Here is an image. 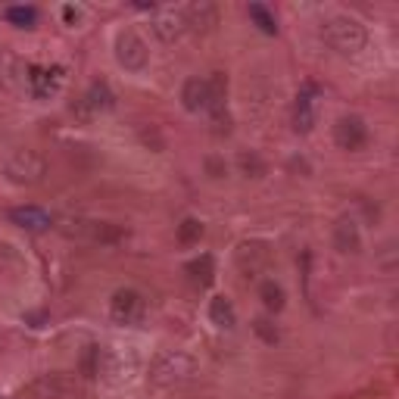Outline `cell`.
<instances>
[{"label":"cell","mask_w":399,"mask_h":399,"mask_svg":"<svg viewBox=\"0 0 399 399\" xmlns=\"http://www.w3.org/2000/svg\"><path fill=\"white\" fill-rule=\"evenodd\" d=\"M116 60L122 62L125 69H131V72H137V69L147 66V60H150V50H147V44L140 41L135 31H119V38H116Z\"/></svg>","instance_id":"5b68a950"},{"label":"cell","mask_w":399,"mask_h":399,"mask_svg":"<svg viewBox=\"0 0 399 399\" xmlns=\"http://www.w3.org/2000/svg\"><path fill=\"white\" fill-rule=\"evenodd\" d=\"M184 26H193V28H209L215 26V6L209 4H193L184 10Z\"/></svg>","instance_id":"8fae6325"},{"label":"cell","mask_w":399,"mask_h":399,"mask_svg":"<svg viewBox=\"0 0 399 399\" xmlns=\"http://www.w3.org/2000/svg\"><path fill=\"white\" fill-rule=\"evenodd\" d=\"M10 222L26 231H47L53 225V218L41 206H16V209H10Z\"/></svg>","instance_id":"52a82bcc"},{"label":"cell","mask_w":399,"mask_h":399,"mask_svg":"<svg viewBox=\"0 0 399 399\" xmlns=\"http://www.w3.org/2000/svg\"><path fill=\"white\" fill-rule=\"evenodd\" d=\"M181 100L191 113H200V109H209L213 103V91H209V82L206 78H187L184 82V91H181Z\"/></svg>","instance_id":"9c48e42d"},{"label":"cell","mask_w":399,"mask_h":399,"mask_svg":"<svg viewBox=\"0 0 399 399\" xmlns=\"http://www.w3.org/2000/svg\"><path fill=\"white\" fill-rule=\"evenodd\" d=\"M209 315H213V322L218 327H234V309L225 296H215V300L209 303Z\"/></svg>","instance_id":"7c38bea8"},{"label":"cell","mask_w":399,"mask_h":399,"mask_svg":"<svg viewBox=\"0 0 399 399\" xmlns=\"http://www.w3.org/2000/svg\"><path fill=\"white\" fill-rule=\"evenodd\" d=\"M187 271H191V278L197 281L200 287H206L209 281H213V259H209V256H200L197 262L187 265Z\"/></svg>","instance_id":"2e32d148"},{"label":"cell","mask_w":399,"mask_h":399,"mask_svg":"<svg viewBox=\"0 0 399 399\" xmlns=\"http://www.w3.org/2000/svg\"><path fill=\"white\" fill-rule=\"evenodd\" d=\"M240 265L249 271H256V265H265L269 262V253H265V247H256V244H244L240 247Z\"/></svg>","instance_id":"5bb4252c"},{"label":"cell","mask_w":399,"mask_h":399,"mask_svg":"<svg viewBox=\"0 0 399 399\" xmlns=\"http://www.w3.org/2000/svg\"><path fill=\"white\" fill-rule=\"evenodd\" d=\"M337 247L343 253H356L359 249V234H356V225L349 222V218H343L337 225Z\"/></svg>","instance_id":"4fadbf2b"},{"label":"cell","mask_w":399,"mask_h":399,"mask_svg":"<svg viewBox=\"0 0 399 399\" xmlns=\"http://www.w3.org/2000/svg\"><path fill=\"white\" fill-rule=\"evenodd\" d=\"M193 374H197L193 359L184 353H175V349L156 356V362L150 365V378L156 384H181V381H191Z\"/></svg>","instance_id":"7a4b0ae2"},{"label":"cell","mask_w":399,"mask_h":399,"mask_svg":"<svg viewBox=\"0 0 399 399\" xmlns=\"http://www.w3.org/2000/svg\"><path fill=\"white\" fill-rule=\"evenodd\" d=\"M325 41L340 53H359L369 41V35H365L362 22H356L353 16H334L325 26Z\"/></svg>","instance_id":"6da1fadb"},{"label":"cell","mask_w":399,"mask_h":399,"mask_svg":"<svg viewBox=\"0 0 399 399\" xmlns=\"http://www.w3.org/2000/svg\"><path fill=\"white\" fill-rule=\"evenodd\" d=\"M334 140L343 150H362L365 140H369V131H365V122L359 116H343V119L334 125Z\"/></svg>","instance_id":"8992f818"},{"label":"cell","mask_w":399,"mask_h":399,"mask_svg":"<svg viewBox=\"0 0 399 399\" xmlns=\"http://www.w3.org/2000/svg\"><path fill=\"white\" fill-rule=\"evenodd\" d=\"M6 19L19 28H31L38 22V13H35V6H10V10H6Z\"/></svg>","instance_id":"9a60e30c"},{"label":"cell","mask_w":399,"mask_h":399,"mask_svg":"<svg viewBox=\"0 0 399 399\" xmlns=\"http://www.w3.org/2000/svg\"><path fill=\"white\" fill-rule=\"evenodd\" d=\"M153 28H156V35H159L162 41H175V38L184 31V13L169 10L166 16H159V19H156Z\"/></svg>","instance_id":"30bf717a"},{"label":"cell","mask_w":399,"mask_h":399,"mask_svg":"<svg viewBox=\"0 0 399 399\" xmlns=\"http://www.w3.org/2000/svg\"><path fill=\"white\" fill-rule=\"evenodd\" d=\"M26 399H75L78 381L72 374H41L22 390Z\"/></svg>","instance_id":"3957f363"},{"label":"cell","mask_w":399,"mask_h":399,"mask_svg":"<svg viewBox=\"0 0 399 399\" xmlns=\"http://www.w3.org/2000/svg\"><path fill=\"white\" fill-rule=\"evenodd\" d=\"M249 16H253V19L259 22V28H262V31H269V35H275V31H278L275 19H271V16H269V10H265V6L253 4V6H249Z\"/></svg>","instance_id":"44dd1931"},{"label":"cell","mask_w":399,"mask_h":399,"mask_svg":"<svg viewBox=\"0 0 399 399\" xmlns=\"http://www.w3.org/2000/svg\"><path fill=\"white\" fill-rule=\"evenodd\" d=\"M200 234H203V225L193 222V218H187V222L181 225V231H178V237H181L184 244H191V240H197Z\"/></svg>","instance_id":"7402d4cb"},{"label":"cell","mask_w":399,"mask_h":399,"mask_svg":"<svg viewBox=\"0 0 399 399\" xmlns=\"http://www.w3.org/2000/svg\"><path fill=\"white\" fill-rule=\"evenodd\" d=\"M88 103L94 109H109V106H113V94H109L106 84H94L91 94H88Z\"/></svg>","instance_id":"ffe728a7"},{"label":"cell","mask_w":399,"mask_h":399,"mask_svg":"<svg viewBox=\"0 0 399 399\" xmlns=\"http://www.w3.org/2000/svg\"><path fill=\"white\" fill-rule=\"evenodd\" d=\"M47 172V159L38 150H16L6 159V178L13 184H38Z\"/></svg>","instance_id":"277c9868"},{"label":"cell","mask_w":399,"mask_h":399,"mask_svg":"<svg viewBox=\"0 0 399 399\" xmlns=\"http://www.w3.org/2000/svg\"><path fill=\"white\" fill-rule=\"evenodd\" d=\"M262 303L269 306L271 312H278V309H284V291H281L278 284H262Z\"/></svg>","instance_id":"d6986e66"},{"label":"cell","mask_w":399,"mask_h":399,"mask_svg":"<svg viewBox=\"0 0 399 399\" xmlns=\"http://www.w3.org/2000/svg\"><path fill=\"white\" fill-rule=\"evenodd\" d=\"M28 82H31V88H35L38 97H44V94H50V91H57V82H50V72H44V69H31Z\"/></svg>","instance_id":"ac0fdd59"},{"label":"cell","mask_w":399,"mask_h":399,"mask_svg":"<svg viewBox=\"0 0 399 399\" xmlns=\"http://www.w3.org/2000/svg\"><path fill=\"white\" fill-rule=\"evenodd\" d=\"M113 318L116 322H137L144 315V300L135 291H119L113 296Z\"/></svg>","instance_id":"ba28073f"},{"label":"cell","mask_w":399,"mask_h":399,"mask_svg":"<svg viewBox=\"0 0 399 399\" xmlns=\"http://www.w3.org/2000/svg\"><path fill=\"white\" fill-rule=\"evenodd\" d=\"M293 122H296V131H309V128H312L315 116H312V100H309V97H300V103H296V113H293Z\"/></svg>","instance_id":"e0dca14e"}]
</instances>
